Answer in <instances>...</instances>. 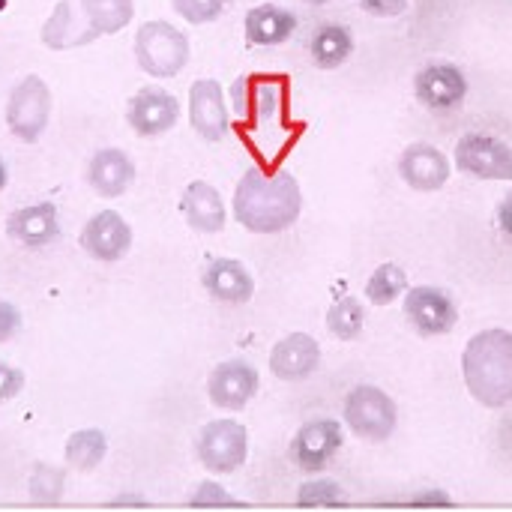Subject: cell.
I'll return each instance as SVG.
<instances>
[{"mask_svg": "<svg viewBox=\"0 0 512 512\" xmlns=\"http://www.w3.org/2000/svg\"><path fill=\"white\" fill-rule=\"evenodd\" d=\"M234 219L252 234H279L300 219L303 192L294 174L249 168L234 189Z\"/></svg>", "mask_w": 512, "mask_h": 512, "instance_id": "cell-1", "label": "cell"}, {"mask_svg": "<svg viewBox=\"0 0 512 512\" xmlns=\"http://www.w3.org/2000/svg\"><path fill=\"white\" fill-rule=\"evenodd\" d=\"M462 372L468 393L486 408H504L512 402V333L483 330L471 336L462 354Z\"/></svg>", "mask_w": 512, "mask_h": 512, "instance_id": "cell-2", "label": "cell"}, {"mask_svg": "<svg viewBox=\"0 0 512 512\" xmlns=\"http://www.w3.org/2000/svg\"><path fill=\"white\" fill-rule=\"evenodd\" d=\"M135 60L153 78H174L189 63V39L171 21H144L135 33Z\"/></svg>", "mask_w": 512, "mask_h": 512, "instance_id": "cell-3", "label": "cell"}, {"mask_svg": "<svg viewBox=\"0 0 512 512\" xmlns=\"http://www.w3.org/2000/svg\"><path fill=\"white\" fill-rule=\"evenodd\" d=\"M51 120V90L39 75H27L21 78L9 99H6V126L9 132L24 141L33 144L42 138V132L48 129Z\"/></svg>", "mask_w": 512, "mask_h": 512, "instance_id": "cell-4", "label": "cell"}, {"mask_svg": "<svg viewBox=\"0 0 512 512\" xmlns=\"http://www.w3.org/2000/svg\"><path fill=\"white\" fill-rule=\"evenodd\" d=\"M345 423L363 441H387L396 432V402L381 387H354L345 399Z\"/></svg>", "mask_w": 512, "mask_h": 512, "instance_id": "cell-5", "label": "cell"}, {"mask_svg": "<svg viewBox=\"0 0 512 512\" xmlns=\"http://www.w3.org/2000/svg\"><path fill=\"white\" fill-rule=\"evenodd\" d=\"M198 459L207 471L216 474H234L243 468L249 456V432L237 420H216L207 423L198 435Z\"/></svg>", "mask_w": 512, "mask_h": 512, "instance_id": "cell-6", "label": "cell"}, {"mask_svg": "<svg viewBox=\"0 0 512 512\" xmlns=\"http://www.w3.org/2000/svg\"><path fill=\"white\" fill-rule=\"evenodd\" d=\"M459 171L480 180H510L512 183V147L507 141L483 132H468L456 144Z\"/></svg>", "mask_w": 512, "mask_h": 512, "instance_id": "cell-7", "label": "cell"}, {"mask_svg": "<svg viewBox=\"0 0 512 512\" xmlns=\"http://www.w3.org/2000/svg\"><path fill=\"white\" fill-rule=\"evenodd\" d=\"M180 120V102L162 87H141L126 105V123L141 138H156L174 129Z\"/></svg>", "mask_w": 512, "mask_h": 512, "instance_id": "cell-8", "label": "cell"}, {"mask_svg": "<svg viewBox=\"0 0 512 512\" xmlns=\"http://www.w3.org/2000/svg\"><path fill=\"white\" fill-rule=\"evenodd\" d=\"M405 318L423 336H444L456 327L459 309L450 300V294H444L441 288L420 285L405 294Z\"/></svg>", "mask_w": 512, "mask_h": 512, "instance_id": "cell-9", "label": "cell"}, {"mask_svg": "<svg viewBox=\"0 0 512 512\" xmlns=\"http://www.w3.org/2000/svg\"><path fill=\"white\" fill-rule=\"evenodd\" d=\"M339 447H342V423H336V420H312L294 435L291 462L300 471L318 474L333 462Z\"/></svg>", "mask_w": 512, "mask_h": 512, "instance_id": "cell-10", "label": "cell"}, {"mask_svg": "<svg viewBox=\"0 0 512 512\" xmlns=\"http://www.w3.org/2000/svg\"><path fill=\"white\" fill-rule=\"evenodd\" d=\"M417 99L432 111H450L459 108L468 96V78L453 63H429L414 78Z\"/></svg>", "mask_w": 512, "mask_h": 512, "instance_id": "cell-11", "label": "cell"}, {"mask_svg": "<svg viewBox=\"0 0 512 512\" xmlns=\"http://www.w3.org/2000/svg\"><path fill=\"white\" fill-rule=\"evenodd\" d=\"M81 249L96 261H120L132 249V228L117 210H99L81 231Z\"/></svg>", "mask_w": 512, "mask_h": 512, "instance_id": "cell-12", "label": "cell"}, {"mask_svg": "<svg viewBox=\"0 0 512 512\" xmlns=\"http://www.w3.org/2000/svg\"><path fill=\"white\" fill-rule=\"evenodd\" d=\"M258 369L246 360H228L219 363L207 381L210 402L225 411H243L249 399L258 393Z\"/></svg>", "mask_w": 512, "mask_h": 512, "instance_id": "cell-13", "label": "cell"}, {"mask_svg": "<svg viewBox=\"0 0 512 512\" xmlns=\"http://www.w3.org/2000/svg\"><path fill=\"white\" fill-rule=\"evenodd\" d=\"M189 123L204 141H222L228 135V108L219 81L198 78L189 87Z\"/></svg>", "mask_w": 512, "mask_h": 512, "instance_id": "cell-14", "label": "cell"}, {"mask_svg": "<svg viewBox=\"0 0 512 512\" xmlns=\"http://www.w3.org/2000/svg\"><path fill=\"white\" fill-rule=\"evenodd\" d=\"M93 39H99V33L90 27L78 0H60L54 6V12L48 15V21L42 24V42L51 51H69L78 45H90Z\"/></svg>", "mask_w": 512, "mask_h": 512, "instance_id": "cell-15", "label": "cell"}, {"mask_svg": "<svg viewBox=\"0 0 512 512\" xmlns=\"http://www.w3.org/2000/svg\"><path fill=\"white\" fill-rule=\"evenodd\" d=\"M6 234L27 246V249H42L60 237V216L51 201H39L30 207H18L6 219Z\"/></svg>", "mask_w": 512, "mask_h": 512, "instance_id": "cell-16", "label": "cell"}, {"mask_svg": "<svg viewBox=\"0 0 512 512\" xmlns=\"http://www.w3.org/2000/svg\"><path fill=\"white\" fill-rule=\"evenodd\" d=\"M321 363V348L306 333H291L279 339L270 351V375L279 381H306Z\"/></svg>", "mask_w": 512, "mask_h": 512, "instance_id": "cell-17", "label": "cell"}, {"mask_svg": "<svg viewBox=\"0 0 512 512\" xmlns=\"http://www.w3.org/2000/svg\"><path fill=\"white\" fill-rule=\"evenodd\" d=\"M399 174L417 192H438L450 180V159L432 144H411L399 159Z\"/></svg>", "mask_w": 512, "mask_h": 512, "instance_id": "cell-18", "label": "cell"}, {"mask_svg": "<svg viewBox=\"0 0 512 512\" xmlns=\"http://www.w3.org/2000/svg\"><path fill=\"white\" fill-rule=\"evenodd\" d=\"M180 210H183V219L192 231L198 234H219L225 228V204H222V195L216 186L204 183V180H195L183 189V198H180Z\"/></svg>", "mask_w": 512, "mask_h": 512, "instance_id": "cell-19", "label": "cell"}, {"mask_svg": "<svg viewBox=\"0 0 512 512\" xmlns=\"http://www.w3.org/2000/svg\"><path fill=\"white\" fill-rule=\"evenodd\" d=\"M135 180V165L132 159L117 150V147H105L96 150L90 165H87V183L93 186L96 195L102 198H120Z\"/></svg>", "mask_w": 512, "mask_h": 512, "instance_id": "cell-20", "label": "cell"}, {"mask_svg": "<svg viewBox=\"0 0 512 512\" xmlns=\"http://www.w3.org/2000/svg\"><path fill=\"white\" fill-rule=\"evenodd\" d=\"M207 294L219 303H249L255 294V279L234 258H213L201 276Z\"/></svg>", "mask_w": 512, "mask_h": 512, "instance_id": "cell-21", "label": "cell"}, {"mask_svg": "<svg viewBox=\"0 0 512 512\" xmlns=\"http://www.w3.org/2000/svg\"><path fill=\"white\" fill-rule=\"evenodd\" d=\"M243 30H246L249 45H282L297 30V15L285 6L261 3L246 12Z\"/></svg>", "mask_w": 512, "mask_h": 512, "instance_id": "cell-22", "label": "cell"}, {"mask_svg": "<svg viewBox=\"0 0 512 512\" xmlns=\"http://www.w3.org/2000/svg\"><path fill=\"white\" fill-rule=\"evenodd\" d=\"M309 51H312L315 66H321V69H336V66H342V63L351 57V51H354V36H351V30H348L345 24H324L321 30H315Z\"/></svg>", "mask_w": 512, "mask_h": 512, "instance_id": "cell-23", "label": "cell"}, {"mask_svg": "<svg viewBox=\"0 0 512 512\" xmlns=\"http://www.w3.org/2000/svg\"><path fill=\"white\" fill-rule=\"evenodd\" d=\"M78 3H81V12L87 15L90 27L99 36L120 33L135 15V0H78Z\"/></svg>", "mask_w": 512, "mask_h": 512, "instance_id": "cell-24", "label": "cell"}, {"mask_svg": "<svg viewBox=\"0 0 512 512\" xmlns=\"http://www.w3.org/2000/svg\"><path fill=\"white\" fill-rule=\"evenodd\" d=\"M108 453V438L99 429H78L66 441V462L75 471H93Z\"/></svg>", "mask_w": 512, "mask_h": 512, "instance_id": "cell-25", "label": "cell"}, {"mask_svg": "<svg viewBox=\"0 0 512 512\" xmlns=\"http://www.w3.org/2000/svg\"><path fill=\"white\" fill-rule=\"evenodd\" d=\"M408 291V276L399 264H381L366 282V300L375 306H390Z\"/></svg>", "mask_w": 512, "mask_h": 512, "instance_id": "cell-26", "label": "cell"}, {"mask_svg": "<svg viewBox=\"0 0 512 512\" xmlns=\"http://www.w3.org/2000/svg\"><path fill=\"white\" fill-rule=\"evenodd\" d=\"M363 324H366V312H363V303L354 300V297H342L330 306L327 312V327L336 339L342 342H351L363 333Z\"/></svg>", "mask_w": 512, "mask_h": 512, "instance_id": "cell-27", "label": "cell"}, {"mask_svg": "<svg viewBox=\"0 0 512 512\" xmlns=\"http://www.w3.org/2000/svg\"><path fill=\"white\" fill-rule=\"evenodd\" d=\"M63 495V471L36 465L30 474V498L33 504H57Z\"/></svg>", "mask_w": 512, "mask_h": 512, "instance_id": "cell-28", "label": "cell"}, {"mask_svg": "<svg viewBox=\"0 0 512 512\" xmlns=\"http://www.w3.org/2000/svg\"><path fill=\"white\" fill-rule=\"evenodd\" d=\"M231 0H171L174 12L189 24H210L216 21Z\"/></svg>", "mask_w": 512, "mask_h": 512, "instance_id": "cell-29", "label": "cell"}, {"mask_svg": "<svg viewBox=\"0 0 512 512\" xmlns=\"http://www.w3.org/2000/svg\"><path fill=\"white\" fill-rule=\"evenodd\" d=\"M297 504L300 507H336L342 504V489L330 480H315V483L300 486Z\"/></svg>", "mask_w": 512, "mask_h": 512, "instance_id": "cell-30", "label": "cell"}, {"mask_svg": "<svg viewBox=\"0 0 512 512\" xmlns=\"http://www.w3.org/2000/svg\"><path fill=\"white\" fill-rule=\"evenodd\" d=\"M189 504H192V507H240V504L231 501L228 492H225L222 486H216V483H201V486L195 489V495H192Z\"/></svg>", "mask_w": 512, "mask_h": 512, "instance_id": "cell-31", "label": "cell"}, {"mask_svg": "<svg viewBox=\"0 0 512 512\" xmlns=\"http://www.w3.org/2000/svg\"><path fill=\"white\" fill-rule=\"evenodd\" d=\"M21 387H24V372L0 360V405L15 399L21 393Z\"/></svg>", "mask_w": 512, "mask_h": 512, "instance_id": "cell-32", "label": "cell"}, {"mask_svg": "<svg viewBox=\"0 0 512 512\" xmlns=\"http://www.w3.org/2000/svg\"><path fill=\"white\" fill-rule=\"evenodd\" d=\"M363 6V12L375 15V18H399L408 9V0H357Z\"/></svg>", "mask_w": 512, "mask_h": 512, "instance_id": "cell-33", "label": "cell"}, {"mask_svg": "<svg viewBox=\"0 0 512 512\" xmlns=\"http://www.w3.org/2000/svg\"><path fill=\"white\" fill-rule=\"evenodd\" d=\"M18 330H21V312L12 303L0 300V342H9Z\"/></svg>", "mask_w": 512, "mask_h": 512, "instance_id": "cell-34", "label": "cell"}, {"mask_svg": "<svg viewBox=\"0 0 512 512\" xmlns=\"http://www.w3.org/2000/svg\"><path fill=\"white\" fill-rule=\"evenodd\" d=\"M498 225H501V231L512 234V192L501 201V207H498Z\"/></svg>", "mask_w": 512, "mask_h": 512, "instance_id": "cell-35", "label": "cell"}, {"mask_svg": "<svg viewBox=\"0 0 512 512\" xmlns=\"http://www.w3.org/2000/svg\"><path fill=\"white\" fill-rule=\"evenodd\" d=\"M6 180H9V171H6V162L0 159V189H6Z\"/></svg>", "mask_w": 512, "mask_h": 512, "instance_id": "cell-36", "label": "cell"}, {"mask_svg": "<svg viewBox=\"0 0 512 512\" xmlns=\"http://www.w3.org/2000/svg\"><path fill=\"white\" fill-rule=\"evenodd\" d=\"M306 3H315V6H321V3H327V0H306Z\"/></svg>", "mask_w": 512, "mask_h": 512, "instance_id": "cell-37", "label": "cell"}]
</instances>
